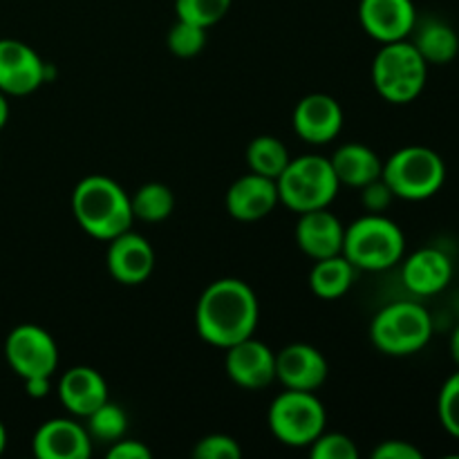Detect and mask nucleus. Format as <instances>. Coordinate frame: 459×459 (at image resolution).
<instances>
[{"label":"nucleus","mask_w":459,"mask_h":459,"mask_svg":"<svg viewBox=\"0 0 459 459\" xmlns=\"http://www.w3.org/2000/svg\"><path fill=\"white\" fill-rule=\"evenodd\" d=\"M9 368L22 379L52 377L58 366V348L52 334L39 325H18L4 341Z\"/></svg>","instance_id":"9"},{"label":"nucleus","mask_w":459,"mask_h":459,"mask_svg":"<svg viewBox=\"0 0 459 459\" xmlns=\"http://www.w3.org/2000/svg\"><path fill=\"white\" fill-rule=\"evenodd\" d=\"M402 278L411 294L435 296L453 281V263L437 247H424L403 260Z\"/></svg>","instance_id":"19"},{"label":"nucleus","mask_w":459,"mask_h":459,"mask_svg":"<svg viewBox=\"0 0 459 459\" xmlns=\"http://www.w3.org/2000/svg\"><path fill=\"white\" fill-rule=\"evenodd\" d=\"M224 202H227V211L231 218L240 220V222H255L272 213L281 197H278L276 179L258 173H247L229 186Z\"/></svg>","instance_id":"17"},{"label":"nucleus","mask_w":459,"mask_h":459,"mask_svg":"<svg viewBox=\"0 0 459 459\" xmlns=\"http://www.w3.org/2000/svg\"><path fill=\"white\" fill-rule=\"evenodd\" d=\"M258 314V299L247 282L238 278H220L211 282L197 300V334L206 343L227 350L254 336Z\"/></svg>","instance_id":"1"},{"label":"nucleus","mask_w":459,"mask_h":459,"mask_svg":"<svg viewBox=\"0 0 459 459\" xmlns=\"http://www.w3.org/2000/svg\"><path fill=\"white\" fill-rule=\"evenodd\" d=\"M439 424L451 437L459 439V370L444 381L437 397Z\"/></svg>","instance_id":"29"},{"label":"nucleus","mask_w":459,"mask_h":459,"mask_svg":"<svg viewBox=\"0 0 459 459\" xmlns=\"http://www.w3.org/2000/svg\"><path fill=\"white\" fill-rule=\"evenodd\" d=\"M278 197L294 213L325 209L339 195V179L327 157L303 155L290 160L276 179Z\"/></svg>","instance_id":"5"},{"label":"nucleus","mask_w":459,"mask_h":459,"mask_svg":"<svg viewBox=\"0 0 459 459\" xmlns=\"http://www.w3.org/2000/svg\"><path fill=\"white\" fill-rule=\"evenodd\" d=\"M290 160L287 146L273 134H260L247 146V164H249L251 173L264 175V178L278 179Z\"/></svg>","instance_id":"24"},{"label":"nucleus","mask_w":459,"mask_h":459,"mask_svg":"<svg viewBox=\"0 0 459 459\" xmlns=\"http://www.w3.org/2000/svg\"><path fill=\"white\" fill-rule=\"evenodd\" d=\"M341 254L363 272H384L402 263L406 236L394 220L384 213H368L345 227Z\"/></svg>","instance_id":"3"},{"label":"nucleus","mask_w":459,"mask_h":459,"mask_svg":"<svg viewBox=\"0 0 459 459\" xmlns=\"http://www.w3.org/2000/svg\"><path fill=\"white\" fill-rule=\"evenodd\" d=\"M330 164L339 184L354 188H361L372 179H379L381 169H384V161L366 143H343L330 157Z\"/></svg>","instance_id":"21"},{"label":"nucleus","mask_w":459,"mask_h":459,"mask_svg":"<svg viewBox=\"0 0 459 459\" xmlns=\"http://www.w3.org/2000/svg\"><path fill=\"white\" fill-rule=\"evenodd\" d=\"M92 444L85 426L56 417L39 426L31 448L39 459H88L92 455Z\"/></svg>","instance_id":"15"},{"label":"nucleus","mask_w":459,"mask_h":459,"mask_svg":"<svg viewBox=\"0 0 459 459\" xmlns=\"http://www.w3.org/2000/svg\"><path fill=\"white\" fill-rule=\"evenodd\" d=\"M48 79V63L30 48L13 39H0V92L25 97Z\"/></svg>","instance_id":"10"},{"label":"nucleus","mask_w":459,"mask_h":459,"mask_svg":"<svg viewBox=\"0 0 459 459\" xmlns=\"http://www.w3.org/2000/svg\"><path fill=\"white\" fill-rule=\"evenodd\" d=\"M88 424H85V430L92 437V442L99 444H115L119 442L126 435V429H128V417H126L124 408L117 406V403L106 402L97 408V411L90 412Z\"/></svg>","instance_id":"26"},{"label":"nucleus","mask_w":459,"mask_h":459,"mask_svg":"<svg viewBox=\"0 0 459 459\" xmlns=\"http://www.w3.org/2000/svg\"><path fill=\"white\" fill-rule=\"evenodd\" d=\"M25 390L34 399L45 397V394H49V377H30V379H25Z\"/></svg>","instance_id":"35"},{"label":"nucleus","mask_w":459,"mask_h":459,"mask_svg":"<svg viewBox=\"0 0 459 459\" xmlns=\"http://www.w3.org/2000/svg\"><path fill=\"white\" fill-rule=\"evenodd\" d=\"M166 45H169L170 54L179 58L197 56L206 45V27L178 18V22L169 30Z\"/></svg>","instance_id":"28"},{"label":"nucleus","mask_w":459,"mask_h":459,"mask_svg":"<svg viewBox=\"0 0 459 459\" xmlns=\"http://www.w3.org/2000/svg\"><path fill=\"white\" fill-rule=\"evenodd\" d=\"M224 368L229 379L245 390H260L276 381V354L254 336L227 348Z\"/></svg>","instance_id":"12"},{"label":"nucleus","mask_w":459,"mask_h":459,"mask_svg":"<svg viewBox=\"0 0 459 459\" xmlns=\"http://www.w3.org/2000/svg\"><path fill=\"white\" fill-rule=\"evenodd\" d=\"M155 269V251L151 242L134 231L112 238L108 247V272L121 285H142Z\"/></svg>","instance_id":"13"},{"label":"nucleus","mask_w":459,"mask_h":459,"mask_svg":"<svg viewBox=\"0 0 459 459\" xmlns=\"http://www.w3.org/2000/svg\"><path fill=\"white\" fill-rule=\"evenodd\" d=\"M72 211L88 236L110 242L134 222L130 195L106 175H88L72 193Z\"/></svg>","instance_id":"2"},{"label":"nucleus","mask_w":459,"mask_h":459,"mask_svg":"<svg viewBox=\"0 0 459 459\" xmlns=\"http://www.w3.org/2000/svg\"><path fill=\"white\" fill-rule=\"evenodd\" d=\"M451 357L459 368V325L455 327V332H453V336H451Z\"/></svg>","instance_id":"37"},{"label":"nucleus","mask_w":459,"mask_h":459,"mask_svg":"<svg viewBox=\"0 0 459 459\" xmlns=\"http://www.w3.org/2000/svg\"><path fill=\"white\" fill-rule=\"evenodd\" d=\"M291 124L303 142L330 143L343 128V110L330 94H307L294 108Z\"/></svg>","instance_id":"14"},{"label":"nucleus","mask_w":459,"mask_h":459,"mask_svg":"<svg viewBox=\"0 0 459 459\" xmlns=\"http://www.w3.org/2000/svg\"><path fill=\"white\" fill-rule=\"evenodd\" d=\"M412 31H415L412 45L429 65H446L457 56L459 36L448 22L439 21V18H429V21L415 25Z\"/></svg>","instance_id":"22"},{"label":"nucleus","mask_w":459,"mask_h":459,"mask_svg":"<svg viewBox=\"0 0 459 459\" xmlns=\"http://www.w3.org/2000/svg\"><path fill=\"white\" fill-rule=\"evenodd\" d=\"M393 200L394 193L390 191V186L381 178L361 186V204L368 213H384Z\"/></svg>","instance_id":"32"},{"label":"nucleus","mask_w":459,"mask_h":459,"mask_svg":"<svg viewBox=\"0 0 459 459\" xmlns=\"http://www.w3.org/2000/svg\"><path fill=\"white\" fill-rule=\"evenodd\" d=\"M359 21L379 43L406 40L417 25V9L412 0H361Z\"/></svg>","instance_id":"11"},{"label":"nucleus","mask_w":459,"mask_h":459,"mask_svg":"<svg viewBox=\"0 0 459 459\" xmlns=\"http://www.w3.org/2000/svg\"><path fill=\"white\" fill-rule=\"evenodd\" d=\"M134 220L142 222H161L169 218L175 209V195L166 184L148 182L137 188L134 195H130Z\"/></svg>","instance_id":"25"},{"label":"nucleus","mask_w":459,"mask_h":459,"mask_svg":"<svg viewBox=\"0 0 459 459\" xmlns=\"http://www.w3.org/2000/svg\"><path fill=\"white\" fill-rule=\"evenodd\" d=\"M267 421L278 442L291 448H303L325 430L327 412L314 393L285 388L269 406Z\"/></svg>","instance_id":"8"},{"label":"nucleus","mask_w":459,"mask_h":459,"mask_svg":"<svg viewBox=\"0 0 459 459\" xmlns=\"http://www.w3.org/2000/svg\"><path fill=\"white\" fill-rule=\"evenodd\" d=\"M193 457L197 459H240L242 448L229 435H206L193 448Z\"/></svg>","instance_id":"31"},{"label":"nucleus","mask_w":459,"mask_h":459,"mask_svg":"<svg viewBox=\"0 0 459 459\" xmlns=\"http://www.w3.org/2000/svg\"><path fill=\"white\" fill-rule=\"evenodd\" d=\"M354 264L343 254L316 260L309 272V287L323 300H336L350 291L354 282Z\"/></svg>","instance_id":"23"},{"label":"nucleus","mask_w":459,"mask_h":459,"mask_svg":"<svg viewBox=\"0 0 459 459\" xmlns=\"http://www.w3.org/2000/svg\"><path fill=\"white\" fill-rule=\"evenodd\" d=\"M4 446H7V430H4L3 421H0V455H3Z\"/></svg>","instance_id":"38"},{"label":"nucleus","mask_w":459,"mask_h":459,"mask_svg":"<svg viewBox=\"0 0 459 459\" xmlns=\"http://www.w3.org/2000/svg\"><path fill=\"white\" fill-rule=\"evenodd\" d=\"M381 179L394 197L411 202L437 195L446 182V164L442 155L429 146H406L390 155L381 169Z\"/></svg>","instance_id":"7"},{"label":"nucleus","mask_w":459,"mask_h":459,"mask_svg":"<svg viewBox=\"0 0 459 459\" xmlns=\"http://www.w3.org/2000/svg\"><path fill=\"white\" fill-rule=\"evenodd\" d=\"M375 459H421V451L417 446H412L411 442H402V439H388V442H381L379 446L372 451Z\"/></svg>","instance_id":"33"},{"label":"nucleus","mask_w":459,"mask_h":459,"mask_svg":"<svg viewBox=\"0 0 459 459\" xmlns=\"http://www.w3.org/2000/svg\"><path fill=\"white\" fill-rule=\"evenodd\" d=\"M151 448L137 439H124L110 444L108 448V459H151Z\"/></svg>","instance_id":"34"},{"label":"nucleus","mask_w":459,"mask_h":459,"mask_svg":"<svg viewBox=\"0 0 459 459\" xmlns=\"http://www.w3.org/2000/svg\"><path fill=\"white\" fill-rule=\"evenodd\" d=\"M433 318L417 300H397L385 305L372 318L370 341L388 357H411L429 345Z\"/></svg>","instance_id":"4"},{"label":"nucleus","mask_w":459,"mask_h":459,"mask_svg":"<svg viewBox=\"0 0 459 459\" xmlns=\"http://www.w3.org/2000/svg\"><path fill=\"white\" fill-rule=\"evenodd\" d=\"M309 455H312V459H357L359 448L348 435L325 433V430H323V433L309 444Z\"/></svg>","instance_id":"30"},{"label":"nucleus","mask_w":459,"mask_h":459,"mask_svg":"<svg viewBox=\"0 0 459 459\" xmlns=\"http://www.w3.org/2000/svg\"><path fill=\"white\" fill-rule=\"evenodd\" d=\"M276 379L290 390L316 393L327 379L325 357L314 345H287L276 354Z\"/></svg>","instance_id":"16"},{"label":"nucleus","mask_w":459,"mask_h":459,"mask_svg":"<svg viewBox=\"0 0 459 459\" xmlns=\"http://www.w3.org/2000/svg\"><path fill=\"white\" fill-rule=\"evenodd\" d=\"M231 3L233 0H175V12L182 21L195 22L209 30L227 16Z\"/></svg>","instance_id":"27"},{"label":"nucleus","mask_w":459,"mask_h":459,"mask_svg":"<svg viewBox=\"0 0 459 459\" xmlns=\"http://www.w3.org/2000/svg\"><path fill=\"white\" fill-rule=\"evenodd\" d=\"M58 399L67 412L88 417L108 402V384L101 372L88 366H74L58 381Z\"/></svg>","instance_id":"20"},{"label":"nucleus","mask_w":459,"mask_h":459,"mask_svg":"<svg viewBox=\"0 0 459 459\" xmlns=\"http://www.w3.org/2000/svg\"><path fill=\"white\" fill-rule=\"evenodd\" d=\"M429 63L408 40L384 43L372 61V83L388 103H411L424 92Z\"/></svg>","instance_id":"6"},{"label":"nucleus","mask_w":459,"mask_h":459,"mask_svg":"<svg viewBox=\"0 0 459 459\" xmlns=\"http://www.w3.org/2000/svg\"><path fill=\"white\" fill-rule=\"evenodd\" d=\"M7 119H9V103H7V99H4V94L0 92V130L4 128Z\"/></svg>","instance_id":"36"},{"label":"nucleus","mask_w":459,"mask_h":459,"mask_svg":"<svg viewBox=\"0 0 459 459\" xmlns=\"http://www.w3.org/2000/svg\"><path fill=\"white\" fill-rule=\"evenodd\" d=\"M299 215L300 218L296 222L294 236L296 245L300 247L303 254H307L314 260H321L343 251L345 227L327 206L325 209L305 211Z\"/></svg>","instance_id":"18"}]
</instances>
